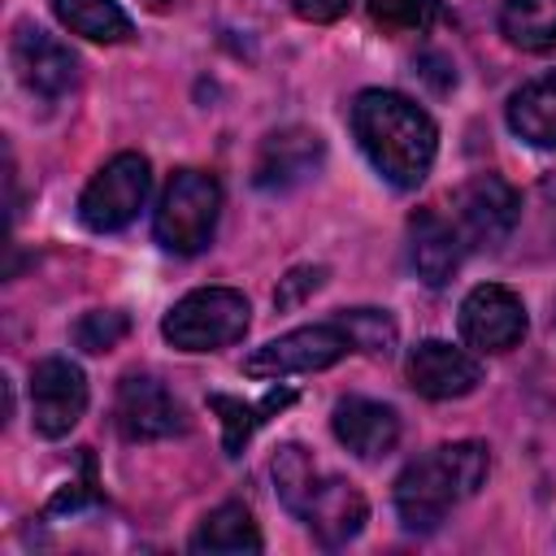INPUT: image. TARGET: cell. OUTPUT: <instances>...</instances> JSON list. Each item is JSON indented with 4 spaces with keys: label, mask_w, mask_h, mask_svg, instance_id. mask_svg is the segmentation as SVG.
Segmentation results:
<instances>
[{
    "label": "cell",
    "mask_w": 556,
    "mask_h": 556,
    "mask_svg": "<svg viewBox=\"0 0 556 556\" xmlns=\"http://www.w3.org/2000/svg\"><path fill=\"white\" fill-rule=\"evenodd\" d=\"M291 400H295V391H269L261 404H243V400H235V395H208L213 413H222V443H226V452L239 456L243 443L256 434V426H265L269 413L287 408Z\"/></svg>",
    "instance_id": "cell-21"
},
{
    "label": "cell",
    "mask_w": 556,
    "mask_h": 556,
    "mask_svg": "<svg viewBox=\"0 0 556 556\" xmlns=\"http://www.w3.org/2000/svg\"><path fill=\"white\" fill-rule=\"evenodd\" d=\"M500 35L521 52L556 48V0H504Z\"/></svg>",
    "instance_id": "cell-20"
},
{
    "label": "cell",
    "mask_w": 556,
    "mask_h": 556,
    "mask_svg": "<svg viewBox=\"0 0 556 556\" xmlns=\"http://www.w3.org/2000/svg\"><path fill=\"white\" fill-rule=\"evenodd\" d=\"M552 326H556V304H552Z\"/></svg>",
    "instance_id": "cell-28"
},
{
    "label": "cell",
    "mask_w": 556,
    "mask_h": 556,
    "mask_svg": "<svg viewBox=\"0 0 556 556\" xmlns=\"http://www.w3.org/2000/svg\"><path fill=\"white\" fill-rule=\"evenodd\" d=\"M526 334V304L500 282H482L460 300V339L478 352H508Z\"/></svg>",
    "instance_id": "cell-11"
},
{
    "label": "cell",
    "mask_w": 556,
    "mask_h": 556,
    "mask_svg": "<svg viewBox=\"0 0 556 556\" xmlns=\"http://www.w3.org/2000/svg\"><path fill=\"white\" fill-rule=\"evenodd\" d=\"M52 13L70 35H83L91 43H126L135 35L117 0H52Z\"/></svg>",
    "instance_id": "cell-19"
},
{
    "label": "cell",
    "mask_w": 556,
    "mask_h": 556,
    "mask_svg": "<svg viewBox=\"0 0 556 556\" xmlns=\"http://www.w3.org/2000/svg\"><path fill=\"white\" fill-rule=\"evenodd\" d=\"M152 4H169V0H152Z\"/></svg>",
    "instance_id": "cell-29"
},
{
    "label": "cell",
    "mask_w": 556,
    "mask_h": 556,
    "mask_svg": "<svg viewBox=\"0 0 556 556\" xmlns=\"http://www.w3.org/2000/svg\"><path fill=\"white\" fill-rule=\"evenodd\" d=\"M348 352H356L348 326L334 321H317V326H300L287 330L269 343H261L256 352L243 356V374L248 378H287V374H317L330 369L334 361H343Z\"/></svg>",
    "instance_id": "cell-7"
},
{
    "label": "cell",
    "mask_w": 556,
    "mask_h": 556,
    "mask_svg": "<svg viewBox=\"0 0 556 556\" xmlns=\"http://www.w3.org/2000/svg\"><path fill=\"white\" fill-rule=\"evenodd\" d=\"M321 135L308 126H282L265 135L256 161H252V182L261 191H291L300 187L317 165H321Z\"/></svg>",
    "instance_id": "cell-14"
},
{
    "label": "cell",
    "mask_w": 556,
    "mask_h": 556,
    "mask_svg": "<svg viewBox=\"0 0 556 556\" xmlns=\"http://www.w3.org/2000/svg\"><path fill=\"white\" fill-rule=\"evenodd\" d=\"M152 191V165L143 152H117L113 161H104L91 182L78 195V222L96 235H113L122 226H130L143 208Z\"/></svg>",
    "instance_id": "cell-6"
},
{
    "label": "cell",
    "mask_w": 556,
    "mask_h": 556,
    "mask_svg": "<svg viewBox=\"0 0 556 556\" xmlns=\"http://www.w3.org/2000/svg\"><path fill=\"white\" fill-rule=\"evenodd\" d=\"M352 135L369 156V165L395 191L421 187L439 152V130L430 113L417 109L408 96L382 87H369L352 100Z\"/></svg>",
    "instance_id": "cell-1"
},
{
    "label": "cell",
    "mask_w": 556,
    "mask_h": 556,
    "mask_svg": "<svg viewBox=\"0 0 556 556\" xmlns=\"http://www.w3.org/2000/svg\"><path fill=\"white\" fill-rule=\"evenodd\" d=\"M113 417L130 443H152V439H169V434L187 430V408L152 374H126L117 382Z\"/></svg>",
    "instance_id": "cell-9"
},
{
    "label": "cell",
    "mask_w": 556,
    "mask_h": 556,
    "mask_svg": "<svg viewBox=\"0 0 556 556\" xmlns=\"http://www.w3.org/2000/svg\"><path fill=\"white\" fill-rule=\"evenodd\" d=\"M274 486H278L287 513H295L317 534L321 547H343L365 530L369 504H365L361 486L339 473H321L317 460L308 456V447H300V443L278 447Z\"/></svg>",
    "instance_id": "cell-2"
},
{
    "label": "cell",
    "mask_w": 556,
    "mask_h": 556,
    "mask_svg": "<svg viewBox=\"0 0 556 556\" xmlns=\"http://www.w3.org/2000/svg\"><path fill=\"white\" fill-rule=\"evenodd\" d=\"M491 473V452L478 439L430 447L426 456L408 460L395 478V513L404 530H434L460 500H469Z\"/></svg>",
    "instance_id": "cell-3"
},
{
    "label": "cell",
    "mask_w": 556,
    "mask_h": 556,
    "mask_svg": "<svg viewBox=\"0 0 556 556\" xmlns=\"http://www.w3.org/2000/svg\"><path fill=\"white\" fill-rule=\"evenodd\" d=\"M252 308L248 295L235 287H200L187 291L161 321L165 343H174L178 352H217L230 348L248 334Z\"/></svg>",
    "instance_id": "cell-5"
},
{
    "label": "cell",
    "mask_w": 556,
    "mask_h": 556,
    "mask_svg": "<svg viewBox=\"0 0 556 556\" xmlns=\"http://www.w3.org/2000/svg\"><path fill=\"white\" fill-rule=\"evenodd\" d=\"M404 378L426 400H460L482 382V365L469 352H460V348H452L443 339H426V343H417L408 352Z\"/></svg>",
    "instance_id": "cell-13"
},
{
    "label": "cell",
    "mask_w": 556,
    "mask_h": 556,
    "mask_svg": "<svg viewBox=\"0 0 556 556\" xmlns=\"http://www.w3.org/2000/svg\"><path fill=\"white\" fill-rule=\"evenodd\" d=\"M291 9L304 17V22H334L352 9V0H291Z\"/></svg>",
    "instance_id": "cell-26"
},
{
    "label": "cell",
    "mask_w": 556,
    "mask_h": 556,
    "mask_svg": "<svg viewBox=\"0 0 556 556\" xmlns=\"http://www.w3.org/2000/svg\"><path fill=\"white\" fill-rule=\"evenodd\" d=\"M504 117H508V130L530 148H556V70L517 87Z\"/></svg>",
    "instance_id": "cell-17"
},
{
    "label": "cell",
    "mask_w": 556,
    "mask_h": 556,
    "mask_svg": "<svg viewBox=\"0 0 556 556\" xmlns=\"http://www.w3.org/2000/svg\"><path fill=\"white\" fill-rule=\"evenodd\" d=\"M460 256L465 239L447 217H439L434 208H417L408 217V261L426 287H443L460 269Z\"/></svg>",
    "instance_id": "cell-16"
},
{
    "label": "cell",
    "mask_w": 556,
    "mask_h": 556,
    "mask_svg": "<svg viewBox=\"0 0 556 556\" xmlns=\"http://www.w3.org/2000/svg\"><path fill=\"white\" fill-rule=\"evenodd\" d=\"M452 226L465 248H500L521 222V195L500 174H473L452 195Z\"/></svg>",
    "instance_id": "cell-8"
},
{
    "label": "cell",
    "mask_w": 556,
    "mask_h": 556,
    "mask_svg": "<svg viewBox=\"0 0 556 556\" xmlns=\"http://www.w3.org/2000/svg\"><path fill=\"white\" fill-rule=\"evenodd\" d=\"M87 413V378L74 361L48 356L30 369V426L43 439H61Z\"/></svg>",
    "instance_id": "cell-10"
},
{
    "label": "cell",
    "mask_w": 556,
    "mask_h": 556,
    "mask_svg": "<svg viewBox=\"0 0 556 556\" xmlns=\"http://www.w3.org/2000/svg\"><path fill=\"white\" fill-rule=\"evenodd\" d=\"M339 321L348 326L356 352H365V356H391L395 352L400 330H395L391 313H382V308H348Z\"/></svg>",
    "instance_id": "cell-22"
},
{
    "label": "cell",
    "mask_w": 556,
    "mask_h": 556,
    "mask_svg": "<svg viewBox=\"0 0 556 556\" xmlns=\"http://www.w3.org/2000/svg\"><path fill=\"white\" fill-rule=\"evenodd\" d=\"M421 65H430V70H421V74L434 83V91H447V87H452L447 78H439V70H452V65H447V56H439V52H426V56H421Z\"/></svg>",
    "instance_id": "cell-27"
},
{
    "label": "cell",
    "mask_w": 556,
    "mask_h": 556,
    "mask_svg": "<svg viewBox=\"0 0 556 556\" xmlns=\"http://www.w3.org/2000/svg\"><path fill=\"white\" fill-rule=\"evenodd\" d=\"M9 56H13L17 78H22L35 96H43V100H56V96H65V91L78 83V56H74L56 35H48V30L30 26V22H22V26L13 30Z\"/></svg>",
    "instance_id": "cell-12"
},
{
    "label": "cell",
    "mask_w": 556,
    "mask_h": 556,
    "mask_svg": "<svg viewBox=\"0 0 556 556\" xmlns=\"http://www.w3.org/2000/svg\"><path fill=\"white\" fill-rule=\"evenodd\" d=\"M326 265H295L287 278H278V291H274V308L278 313H287V308H300L313 291H321V282H326Z\"/></svg>",
    "instance_id": "cell-25"
},
{
    "label": "cell",
    "mask_w": 556,
    "mask_h": 556,
    "mask_svg": "<svg viewBox=\"0 0 556 556\" xmlns=\"http://www.w3.org/2000/svg\"><path fill=\"white\" fill-rule=\"evenodd\" d=\"M369 17L391 35L430 30L439 17V0H369Z\"/></svg>",
    "instance_id": "cell-24"
},
{
    "label": "cell",
    "mask_w": 556,
    "mask_h": 556,
    "mask_svg": "<svg viewBox=\"0 0 556 556\" xmlns=\"http://www.w3.org/2000/svg\"><path fill=\"white\" fill-rule=\"evenodd\" d=\"M126 330H130L126 313H117V308H91V313L78 317V326H74V343H78L83 352L100 356V352H113V348L126 339Z\"/></svg>",
    "instance_id": "cell-23"
},
{
    "label": "cell",
    "mask_w": 556,
    "mask_h": 556,
    "mask_svg": "<svg viewBox=\"0 0 556 556\" xmlns=\"http://www.w3.org/2000/svg\"><path fill=\"white\" fill-rule=\"evenodd\" d=\"M330 430L361 460H378V456H387L400 443V417H395V408L391 404H378V400H365V395L339 400L334 413H330Z\"/></svg>",
    "instance_id": "cell-15"
},
{
    "label": "cell",
    "mask_w": 556,
    "mask_h": 556,
    "mask_svg": "<svg viewBox=\"0 0 556 556\" xmlns=\"http://www.w3.org/2000/svg\"><path fill=\"white\" fill-rule=\"evenodd\" d=\"M217 213H222V187L213 174L204 169H178L161 200H156V213H152V235L161 248L178 252V256H191V252H204L213 230H217Z\"/></svg>",
    "instance_id": "cell-4"
},
{
    "label": "cell",
    "mask_w": 556,
    "mask_h": 556,
    "mask_svg": "<svg viewBox=\"0 0 556 556\" xmlns=\"http://www.w3.org/2000/svg\"><path fill=\"white\" fill-rule=\"evenodd\" d=\"M191 552H222V556H243V552H261V530L252 521V513L243 504H217L191 534L187 543Z\"/></svg>",
    "instance_id": "cell-18"
}]
</instances>
